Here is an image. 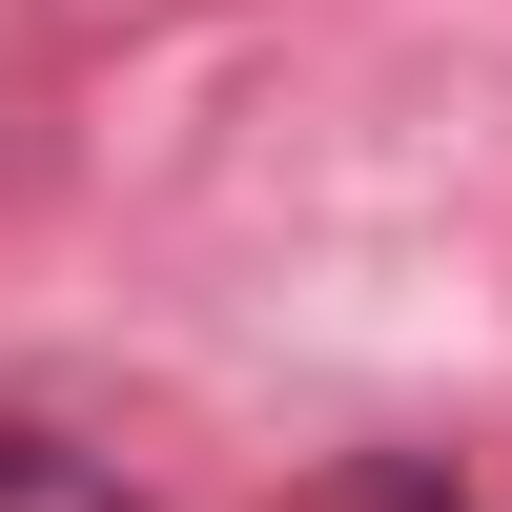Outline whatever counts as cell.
<instances>
[{"label": "cell", "mask_w": 512, "mask_h": 512, "mask_svg": "<svg viewBox=\"0 0 512 512\" xmlns=\"http://www.w3.org/2000/svg\"><path fill=\"white\" fill-rule=\"evenodd\" d=\"M349 512H451V492L431 472H349Z\"/></svg>", "instance_id": "cell-1"}]
</instances>
